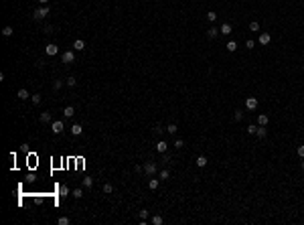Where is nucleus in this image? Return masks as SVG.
Segmentation results:
<instances>
[{"label": "nucleus", "mask_w": 304, "mask_h": 225, "mask_svg": "<svg viewBox=\"0 0 304 225\" xmlns=\"http://www.w3.org/2000/svg\"><path fill=\"white\" fill-rule=\"evenodd\" d=\"M49 12H51V10H49V6H41V8H37V10L33 12V18H34V21H43Z\"/></svg>", "instance_id": "nucleus-1"}, {"label": "nucleus", "mask_w": 304, "mask_h": 225, "mask_svg": "<svg viewBox=\"0 0 304 225\" xmlns=\"http://www.w3.org/2000/svg\"><path fill=\"white\" fill-rule=\"evenodd\" d=\"M51 130H53V134H63L65 132V124L61 120H55V122H51Z\"/></svg>", "instance_id": "nucleus-2"}, {"label": "nucleus", "mask_w": 304, "mask_h": 225, "mask_svg": "<svg viewBox=\"0 0 304 225\" xmlns=\"http://www.w3.org/2000/svg\"><path fill=\"white\" fill-rule=\"evenodd\" d=\"M61 61L65 63V65H71V63L75 61V53L73 51H65V53L61 55Z\"/></svg>", "instance_id": "nucleus-3"}, {"label": "nucleus", "mask_w": 304, "mask_h": 225, "mask_svg": "<svg viewBox=\"0 0 304 225\" xmlns=\"http://www.w3.org/2000/svg\"><path fill=\"white\" fill-rule=\"evenodd\" d=\"M45 53H47L49 57H55V55L59 53V47H57V45H55V43H49L47 47H45Z\"/></svg>", "instance_id": "nucleus-4"}, {"label": "nucleus", "mask_w": 304, "mask_h": 225, "mask_svg": "<svg viewBox=\"0 0 304 225\" xmlns=\"http://www.w3.org/2000/svg\"><path fill=\"white\" fill-rule=\"evenodd\" d=\"M144 172H146L148 177H152V174H154V172H156V162H152V160H148V162L144 164Z\"/></svg>", "instance_id": "nucleus-5"}, {"label": "nucleus", "mask_w": 304, "mask_h": 225, "mask_svg": "<svg viewBox=\"0 0 304 225\" xmlns=\"http://www.w3.org/2000/svg\"><path fill=\"white\" fill-rule=\"evenodd\" d=\"M245 108L253 112V109L257 108V99H256V97H247V99H245Z\"/></svg>", "instance_id": "nucleus-6"}, {"label": "nucleus", "mask_w": 304, "mask_h": 225, "mask_svg": "<svg viewBox=\"0 0 304 225\" xmlns=\"http://www.w3.org/2000/svg\"><path fill=\"white\" fill-rule=\"evenodd\" d=\"M71 134H73V136H81V134H83V126H81V124H73V126H71Z\"/></svg>", "instance_id": "nucleus-7"}, {"label": "nucleus", "mask_w": 304, "mask_h": 225, "mask_svg": "<svg viewBox=\"0 0 304 225\" xmlns=\"http://www.w3.org/2000/svg\"><path fill=\"white\" fill-rule=\"evenodd\" d=\"M156 150H158L160 154H164V152L168 150V144L164 142V140H158V142H156Z\"/></svg>", "instance_id": "nucleus-8"}, {"label": "nucleus", "mask_w": 304, "mask_h": 225, "mask_svg": "<svg viewBox=\"0 0 304 225\" xmlns=\"http://www.w3.org/2000/svg\"><path fill=\"white\" fill-rule=\"evenodd\" d=\"M231 31H233V28H231L229 22H223L221 27H219V33H221V34H231Z\"/></svg>", "instance_id": "nucleus-9"}, {"label": "nucleus", "mask_w": 304, "mask_h": 225, "mask_svg": "<svg viewBox=\"0 0 304 225\" xmlns=\"http://www.w3.org/2000/svg\"><path fill=\"white\" fill-rule=\"evenodd\" d=\"M39 120H41L43 124H49L51 120H53V118H51V112H43V114L39 116Z\"/></svg>", "instance_id": "nucleus-10"}, {"label": "nucleus", "mask_w": 304, "mask_h": 225, "mask_svg": "<svg viewBox=\"0 0 304 225\" xmlns=\"http://www.w3.org/2000/svg\"><path fill=\"white\" fill-rule=\"evenodd\" d=\"M63 116H65V118H73L75 116V108H73V106H67V108L63 109Z\"/></svg>", "instance_id": "nucleus-11"}, {"label": "nucleus", "mask_w": 304, "mask_h": 225, "mask_svg": "<svg viewBox=\"0 0 304 225\" xmlns=\"http://www.w3.org/2000/svg\"><path fill=\"white\" fill-rule=\"evenodd\" d=\"M73 49H77V51H83V49H85V43H83V39H75V41H73Z\"/></svg>", "instance_id": "nucleus-12"}, {"label": "nucleus", "mask_w": 304, "mask_h": 225, "mask_svg": "<svg viewBox=\"0 0 304 225\" xmlns=\"http://www.w3.org/2000/svg\"><path fill=\"white\" fill-rule=\"evenodd\" d=\"M158 183H160V178H150L148 181V189L150 191H156V189H158Z\"/></svg>", "instance_id": "nucleus-13"}, {"label": "nucleus", "mask_w": 304, "mask_h": 225, "mask_svg": "<svg viewBox=\"0 0 304 225\" xmlns=\"http://www.w3.org/2000/svg\"><path fill=\"white\" fill-rule=\"evenodd\" d=\"M270 41H272V37H270L268 33H262V34H260V45H268Z\"/></svg>", "instance_id": "nucleus-14"}, {"label": "nucleus", "mask_w": 304, "mask_h": 225, "mask_svg": "<svg viewBox=\"0 0 304 225\" xmlns=\"http://www.w3.org/2000/svg\"><path fill=\"white\" fill-rule=\"evenodd\" d=\"M268 122H270V118L266 116V114H260V116H257V124H260V126H268Z\"/></svg>", "instance_id": "nucleus-15"}, {"label": "nucleus", "mask_w": 304, "mask_h": 225, "mask_svg": "<svg viewBox=\"0 0 304 225\" xmlns=\"http://www.w3.org/2000/svg\"><path fill=\"white\" fill-rule=\"evenodd\" d=\"M67 195H69V187H67V184H61V187H59V197L65 199Z\"/></svg>", "instance_id": "nucleus-16"}, {"label": "nucleus", "mask_w": 304, "mask_h": 225, "mask_svg": "<svg viewBox=\"0 0 304 225\" xmlns=\"http://www.w3.org/2000/svg\"><path fill=\"white\" fill-rule=\"evenodd\" d=\"M16 97H18V99H22V102H25V99H28V97H31V96H28V91H27V89H18V93H16Z\"/></svg>", "instance_id": "nucleus-17"}, {"label": "nucleus", "mask_w": 304, "mask_h": 225, "mask_svg": "<svg viewBox=\"0 0 304 225\" xmlns=\"http://www.w3.org/2000/svg\"><path fill=\"white\" fill-rule=\"evenodd\" d=\"M256 136H257V138H266V136H268V130H266V126H260V128H257Z\"/></svg>", "instance_id": "nucleus-18"}, {"label": "nucleus", "mask_w": 304, "mask_h": 225, "mask_svg": "<svg viewBox=\"0 0 304 225\" xmlns=\"http://www.w3.org/2000/svg\"><path fill=\"white\" fill-rule=\"evenodd\" d=\"M197 166H199V168H205V166H207V156H197Z\"/></svg>", "instance_id": "nucleus-19"}, {"label": "nucleus", "mask_w": 304, "mask_h": 225, "mask_svg": "<svg viewBox=\"0 0 304 225\" xmlns=\"http://www.w3.org/2000/svg\"><path fill=\"white\" fill-rule=\"evenodd\" d=\"M91 187H93V178L85 177V178H83V189H91Z\"/></svg>", "instance_id": "nucleus-20"}, {"label": "nucleus", "mask_w": 304, "mask_h": 225, "mask_svg": "<svg viewBox=\"0 0 304 225\" xmlns=\"http://www.w3.org/2000/svg\"><path fill=\"white\" fill-rule=\"evenodd\" d=\"M217 34H219V28H215V27H211L209 31H207V37H209V39H215Z\"/></svg>", "instance_id": "nucleus-21"}, {"label": "nucleus", "mask_w": 304, "mask_h": 225, "mask_svg": "<svg viewBox=\"0 0 304 225\" xmlns=\"http://www.w3.org/2000/svg\"><path fill=\"white\" fill-rule=\"evenodd\" d=\"M12 33H14L12 27H4V28H2V37H6V39H8V37H12Z\"/></svg>", "instance_id": "nucleus-22"}, {"label": "nucleus", "mask_w": 304, "mask_h": 225, "mask_svg": "<svg viewBox=\"0 0 304 225\" xmlns=\"http://www.w3.org/2000/svg\"><path fill=\"white\" fill-rule=\"evenodd\" d=\"M103 193L112 195V193H114V184H112V183H106V184H103Z\"/></svg>", "instance_id": "nucleus-23"}, {"label": "nucleus", "mask_w": 304, "mask_h": 225, "mask_svg": "<svg viewBox=\"0 0 304 225\" xmlns=\"http://www.w3.org/2000/svg\"><path fill=\"white\" fill-rule=\"evenodd\" d=\"M65 83H67L69 87H75V85H77V79H75L73 75H71V77H67V79H65Z\"/></svg>", "instance_id": "nucleus-24"}, {"label": "nucleus", "mask_w": 304, "mask_h": 225, "mask_svg": "<svg viewBox=\"0 0 304 225\" xmlns=\"http://www.w3.org/2000/svg\"><path fill=\"white\" fill-rule=\"evenodd\" d=\"M250 31L257 33V31H260V22H257V21H251V22H250Z\"/></svg>", "instance_id": "nucleus-25"}, {"label": "nucleus", "mask_w": 304, "mask_h": 225, "mask_svg": "<svg viewBox=\"0 0 304 225\" xmlns=\"http://www.w3.org/2000/svg\"><path fill=\"white\" fill-rule=\"evenodd\" d=\"M225 49H227L229 53H233V51H235V49H237V43H235V41H229V43H227V47H225Z\"/></svg>", "instance_id": "nucleus-26"}, {"label": "nucleus", "mask_w": 304, "mask_h": 225, "mask_svg": "<svg viewBox=\"0 0 304 225\" xmlns=\"http://www.w3.org/2000/svg\"><path fill=\"white\" fill-rule=\"evenodd\" d=\"M207 21L215 22V21H217V12H213V10H209V12H207Z\"/></svg>", "instance_id": "nucleus-27"}, {"label": "nucleus", "mask_w": 304, "mask_h": 225, "mask_svg": "<svg viewBox=\"0 0 304 225\" xmlns=\"http://www.w3.org/2000/svg\"><path fill=\"white\" fill-rule=\"evenodd\" d=\"M41 99H43V97H41L39 93H34V96H31V102H33L34 106H39V103H41Z\"/></svg>", "instance_id": "nucleus-28"}, {"label": "nucleus", "mask_w": 304, "mask_h": 225, "mask_svg": "<svg viewBox=\"0 0 304 225\" xmlns=\"http://www.w3.org/2000/svg\"><path fill=\"white\" fill-rule=\"evenodd\" d=\"M176 130H178V128H176V124H170L168 128H166V132H168V134H172V136H175V134H176Z\"/></svg>", "instance_id": "nucleus-29"}, {"label": "nucleus", "mask_w": 304, "mask_h": 225, "mask_svg": "<svg viewBox=\"0 0 304 225\" xmlns=\"http://www.w3.org/2000/svg\"><path fill=\"white\" fill-rule=\"evenodd\" d=\"M57 223H59V225H69V223H71V219H69V217H59Z\"/></svg>", "instance_id": "nucleus-30"}, {"label": "nucleus", "mask_w": 304, "mask_h": 225, "mask_svg": "<svg viewBox=\"0 0 304 225\" xmlns=\"http://www.w3.org/2000/svg\"><path fill=\"white\" fill-rule=\"evenodd\" d=\"M162 221H164V219H162L160 215H154V217H152V223L154 225H162Z\"/></svg>", "instance_id": "nucleus-31"}, {"label": "nucleus", "mask_w": 304, "mask_h": 225, "mask_svg": "<svg viewBox=\"0 0 304 225\" xmlns=\"http://www.w3.org/2000/svg\"><path fill=\"white\" fill-rule=\"evenodd\" d=\"M73 197H75V199H81V197H83V189H75V191H73Z\"/></svg>", "instance_id": "nucleus-32"}, {"label": "nucleus", "mask_w": 304, "mask_h": 225, "mask_svg": "<svg viewBox=\"0 0 304 225\" xmlns=\"http://www.w3.org/2000/svg\"><path fill=\"white\" fill-rule=\"evenodd\" d=\"M166 178H170V172L168 171H160V181H166Z\"/></svg>", "instance_id": "nucleus-33"}, {"label": "nucleus", "mask_w": 304, "mask_h": 225, "mask_svg": "<svg viewBox=\"0 0 304 225\" xmlns=\"http://www.w3.org/2000/svg\"><path fill=\"white\" fill-rule=\"evenodd\" d=\"M233 118H235V122H241V120H243V114L239 112V109H237L235 114H233Z\"/></svg>", "instance_id": "nucleus-34"}, {"label": "nucleus", "mask_w": 304, "mask_h": 225, "mask_svg": "<svg viewBox=\"0 0 304 225\" xmlns=\"http://www.w3.org/2000/svg\"><path fill=\"white\" fill-rule=\"evenodd\" d=\"M182 146H185V140H181V138L175 140V148H182Z\"/></svg>", "instance_id": "nucleus-35"}, {"label": "nucleus", "mask_w": 304, "mask_h": 225, "mask_svg": "<svg viewBox=\"0 0 304 225\" xmlns=\"http://www.w3.org/2000/svg\"><path fill=\"white\" fill-rule=\"evenodd\" d=\"M61 87H63V81H59V79H57V81L53 83V89L57 91V89H61Z\"/></svg>", "instance_id": "nucleus-36"}, {"label": "nucleus", "mask_w": 304, "mask_h": 225, "mask_svg": "<svg viewBox=\"0 0 304 225\" xmlns=\"http://www.w3.org/2000/svg\"><path fill=\"white\" fill-rule=\"evenodd\" d=\"M256 132H257V128H256V126H247V134H251V136H253Z\"/></svg>", "instance_id": "nucleus-37"}, {"label": "nucleus", "mask_w": 304, "mask_h": 225, "mask_svg": "<svg viewBox=\"0 0 304 225\" xmlns=\"http://www.w3.org/2000/svg\"><path fill=\"white\" fill-rule=\"evenodd\" d=\"M146 217H148V211H146V209H142V211H140V221H144Z\"/></svg>", "instance_id": "nucleus-38"}, {"label": "nucleus", "mask_w": 304, "mask_h": 225, "mask_svg": "<svg viewBox=\"0 0 304 225\" xmlns=\"http://www.w3.org/2000/svg\"><path fill=\"white\" fill-rule=\"evenodd\" d=\"M245 47H247V49H253V47H256V43L250 39V41H245Z\"/></svg>", "instance_id": "nucleus-39"}, {"label": "nucleus", "mask_w": 304, "mask_h": 225, "mask_svg": "<svg viewBox=\"0 0 304 225\" xmlns=\"http://www.w3.org/2000/svg\"><path fill=\"white\" fill-rule=\"evenodd\" d=\"M162 132H164V130H162V128H160V126H156V128H154V134H156V136H160V134H162Z\"/></svg>", "instance_id": "nucleus-40"}, {"label": "nucleus", "mask_w": 304, "mask_h": 225, "mask_svg": "<svg viewBox=\"0 0 304 225\" xmlns=\"http://www.w3.org/2000/svg\"><path fill=\"white\" fill-rule=\"evenodd\" d=\"M296 152H298V156H302V158H304V146H298Z\"/></svg>", "instance_id": "nucleus-41"}, {"label": "nucleus", "mask_w": 304, "mask_h": 225, "mask_svg": "<svg viewBox=\"0 0 304 225\" xmlns=\"http://www.w3.org/2000/svg\"><path fill=\"white\" fill-rule=\"evenodd\" d=\"M134 171H136V172H142V171H144V166H140V164H136V166H134Z\"/></svg>", "instance_id": "nucleus-42"}, {"label": "nucleus", "mask_w": 304, "mask_h": 225, "mask_svg": "<svg viewBox=\"0 0 304 225\" xmlns=\"http://www.w3.org/2000/svg\"><path fill=\"white\" fill-rule=\"evenodd\" d=\"M39 2L43 4V6H47V2H49V0H39Z\"/></svg>", "instance_id": "nucleus-43"}, {"label": "nucleus", "mask_w": 304, "mask_h": 225, "mask_svg": "<svg viewBox=\"0 0 304 225\" xmlns=\"http://www.w3.org/2000/svg\"><path fill=\"white\" fill-rule=\"evenodd\" d=\"M300 168H302V171H304V160H302V164H300Z\"/></svg>", "instance_id": "nucleus-44"}]
</instances>
